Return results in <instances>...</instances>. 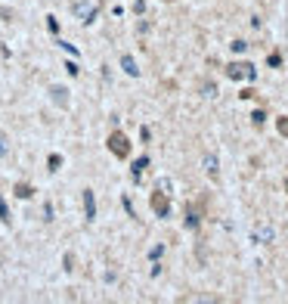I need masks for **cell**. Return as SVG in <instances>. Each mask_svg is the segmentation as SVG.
Segmentation results:
<instances>
[{"instance_id": "cell-1", "label": "cell", "mask_w": 288, "mask_h": 304, "mask_svg": "<svg viewBox=\"0 0 288 304\" xmlns=\"http://www.w3.org/2000/svg\"><path fill=\"white\" fill-rule=\"evenodd\" d=\"M109 152H112L115 159H127V156H130V140L121 134V131H112V134H109Z\"/></svg>"}, {"instance_id": "cell-2", "label": "cell", "mask_w": 288, "mask_h": 304, "mask_svg": "<svg viewBox=\"0 0 288 304\" xmlns=\"http://www.w3.org/2000/svg\"><path fill=\"white\" fill-rule=\"evenodd\" d=\"M149 205H152V211H155L158 217H168V214H171V202H168V196H164V189H155L152 199H149Z\"/></svg>"}, {"instance_id": "cell-3", "label": "cell", "mask_w": 288, "mask_h": 304, "mask_svg": "<svg viewBox=\"0 0 288 304\" xmlns=\"http://www.w3.org/2000/svg\"><path fill=\"white\" fill-rule=\"evenodd\" d=\"M226 74L232 81H242V78H254V65L251 62H232L229 68H226Z\"/></svg>"}, {"instance_id": "cell-4", "label": "cell", "mask_w": 288, "mask_h": 304, "mask_svg": "<svg viewBox=\"0 0 288 304\" xmlns=\"http://www.w3.org/2000/svg\"><path fill=\"white\" fill-rule=\"evenodd\" d=\"M201 211H204V202H195V205H186V226L195 230L198 220H201Z\"/></svg>"}, {"instance_id": "cell-5", "label": "cell", "mask_w": 288, "mask_h": 304, "mask_svg": "<svg viewBox=\"0 0 288 304\" xmlns=\"http://www.w3.org/2000/svg\"><path fill=\"white\" fill-rule=\"evenodd\" d=\"M84 211H87V220L96 217V199H93V189H84Z\"/></svg>"}, {"instance_id": "cell-6", "label": "cell", "mask_w": 288, "mask_h": 304, "mask_svg": "<svg viewBox=\"0 0 288 304\" xmlns=\"http://www.w3.org/2000/svg\"><path fill=\"white\" fill-rule=\"evenodd\" d=\"M50 99H53V103H59V106H68V90L53 84V87H50Z\"/></svg>"}, {"instance_id": "cell-7", "label": "cell", "mask_w": 288, "mask_h": 304, "mask_svg": "<svg viewBox=\"0 0 288 304\" xmlns=\"http://www.w3.org/2000/svg\"><path fill=\"white\" fill-rule=\"evenodd\" d=\"M121 68H124L127 74H134V78L140 74V68H137V62H134V56H121Z\"/></svg>"}, {"instance_id": "cell-8", "label": "cell", "mask_w": 288, "mask_h": 304, "mask_svg": "<svg viewBox=\"0 0 288 304\" xmlns=\"http://www.w3.org/2000/svg\"><path fill=\"white\" fill-rule=\"evenodd\" d=\"M13 193H16L19 199H31V196H34V189H31L28 183H16V189H13Z\"/></svg>"}, {"instance_id": "cell-9", "label": "cell", "mask_w": 288, "mask_h": 304, "mask_svg": "<svg viewBox=\"0 0 288 304\" xmlns=\"http://www.w3.org/2000/svg\"><path fill=\"white\" fill-rule=\"evenodd\" d=\"M254 239H257V242H270V239H273V230H270V226H257Z\"/></svg>"}, {"instance_id": "cell-10", "label": "cell", "mask_w": 288, "mask_h": 304, "mask_svg": "<svg viewBox=\"0 0 288 304\" xmlns=\"http://www.w3.org/2000/svg\"><path fill=\"white\" fill-rule=\"evenodd\" d=\"M143 168H149V159H137V162H134V177H140Z\"/></svg>"}, {"instance_id": "cell-11", "label": "cell", "mask_w": 288, "mask_h": 304, "mask_svg": "<svg viewBox=\"0 0 288 304\" xmlns=\"http://www.w3.org/2000/svg\"><path fill=\"white\" fill-rule=\"evenodd\" d=\"M264 121H267V112H260V109H257L254 115H251V124H254V128H260Z\"/></svg>"}, {"instance_id": "cell-12", "label": "cell", "mask_w": 288, "mask_h": 304, "mask_svg": "<svg viewBox=\"0 0 288 304\" xmlns=\"http://www.w3.org/2000/svg\"><path fill=\"white\" fill-rule=\"evenodd\" d=\"M204 171H208V174H214V177H217V159H211V156H208V159H204Z\"/></svg>"}, {"instance_id": "cell-13", "label": "cell", "mask_w": 288, "mask_h": 304, "mask_svg": "<svg viewBox=\"0 0 288 304\" xmlns=\"http://www.w3.org/2000/svg\"><path fill=\"white\" fill-rule=\"evenodd\" d=\"M0 220H4V223H10V208H7L4 196H0Z\"/></svg>"}, {"instance_id": "cell-14", "label": "cell", "mask_w": 288, "mask_h": 304, "mask_svg": "<svg viewBox=\"0 0 288 304\" xmlns=\"http://www.w3.org/2000/svg\"><path fill=\"white\" fill-rule=\"evenodd\" d=\"M279 134H282V137H288V115H285V118H279Z\"/></svg>"}, {"instance_id": "cell-15", "label": "cell", "mask_w": 288, "mask_h": 304, "mask_svg": "<svg viewBox=\"0 0 288 304\" xmlns=\"http://www.w3.org/2000/svg\"><path fill=\"white\" fill-rule=\"evenodd\" d=\"M59 165H62V159H59V156H50V171H56Z\"/></svg>"}, {"instance_id": "cell-16", "label": "cell", "mask_w": 288, "mask_h": 304, "mask_svg": "<svg viewBox=\"0 0 288 304\" xmlns=\"http://www.w3.org/2000/svg\"><path fill=\"white\" fill-rule=\"evenodd\" d=\"M4 152H7V146H4V140H0V156H4Z\"/></svg>"}, {"instance_id": "cell-17", "label": "cell", "mask_w": 288, "mask_h": 304, "mask_svg": "<svg viewBox=\"0 0 288 304\" xmlns=\"http://www.w3.org/2000/svg\"><path fill=\"white\" fill-rule=\"evenodd\" d=\"M285 193H288V177H285Z\"/></svg>"}]
</instances>
